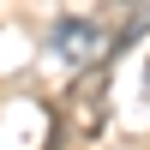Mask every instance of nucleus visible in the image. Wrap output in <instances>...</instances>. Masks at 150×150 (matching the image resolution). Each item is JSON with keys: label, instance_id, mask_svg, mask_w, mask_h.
Returning <instances> with one entry per match:
<instances>
[{"label": "nucleus", "instance_id": "4", "mask_svg": "<svg viewBox=\"0 0 150 150\" xmlns=\"http://www.w3.org/2000/svg\"><path fill=\"white\" fill-rule=\"evenodd\" d=\"M126 6H138V0H126Z\"/></svg>", "mask_w": 150, "mask_h": 150}, {"label": "nucleus", "instance_id": "3", "mask_svg": "<svg viewBox=\"0 0 150 150\" xmlns=\"http://www.w3.org/2000/svg\"><path fill=\"white\" fill-rule=\"evenodd\" d=\"M144 96H150V60H144Z\"/></svg>", "mask_w": 150, "mask_h": 150}, {"label": "nucleus", "instance_id": "1", "mask_svg": "<svg viewBox=\"0 0 150 150\" xmlns=\"http://www.w3.org/2000/svg\"><path fill=\"white\" fill-rule=\"evenodd\" d=\"M48 42H54V54L66 60V66H96V54H102V30H96L90 18H60ZM102 60H108V54H102Z\"/></svg>", "mask_w": 150, "mask_h": 150}, {"label": "nucleus", "instance_id": "2", "mask_svg": "<svg viewBox=\"0 0 150 150\" xmlns=\"http://www.w3.org/2000/svg\"><path fill=\"white\" fill-rule=\"evenodd\" d=\"M66 102H72L78 132H96V126H102V120H108V60H102V66H84L78 90H72Z\"/></svg>", "mask_w": 150, "mask_h": 150}]
</instances>
